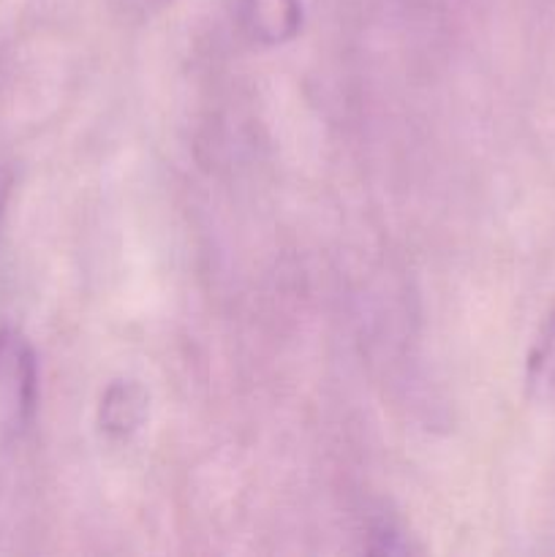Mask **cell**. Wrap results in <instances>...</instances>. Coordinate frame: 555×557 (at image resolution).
<instances>
[{
    "label": "cell",
    "instance_id": "cell-1",
    "mask_svg": "<svg viewBox=\"0 0 555 557\" xmlns=\"http://www.w3.org/2000/svg\"><path fill=\"white\" fill-rule=\"evenodd\" d=\"M0 392H5L14 422L27 428L38 400V362L30 343L11 326L0 330Z\"/></svg>",
    "mask_w": 555,
    "mask_h": 557
},
{
    "label": "cell",
    "instance_id": "cell-2",
    "mask_svg": "<svg viewBox=\"0 0 555 557\" xmlns=\"http://www.w3.org/2000/svg\"><path fill=\"white\" fill-rule=\"evenodd\" d=\"M243 20L254 38L281 44L297 36L303 25V5L299 0H243Z\"/></svg>",
    "mask_w": 555,
    "mask_h": 557
},
{
    "label": "cell",
    "instance_id": "cell-3",
    "mask_svg": "<svg viewBox=\"0 0 555 557\" xmlns=\"http://www.w3.org/2000/svg\"><path fill=\"white\" fill-rule=\"evenodd\" d=\"M526 392L536 406H555V302L528 351Z\"/></svg>",
    "mask_w": 555,
    "mask_h": 557
},
{
    "label": "cell",
    "instance_id": "cell-4",
    "mask_svg": "<svg viewBox=\"0 0 555 557\" xmlns=\"http://www.w3.org/2000/svg\"><path fill=\"white\" fill-rule=\"evenodd\" d=\"M147 403H150V397L136 381H118L101 397L98 422L109 435L125 438V435L136 433L147 419Z\"/></svg>",
    "mask_w": 555,
    "mask_h": 557
},
{
    "label": "cell",
    "instance_id": "cell-5",
    "mask_svg": "<svg viewBox=\"0 0 555 557\" xmlns=\"http://www.w3.org/2000/svg\"><path fill=\"white\" fill-rule=\"evenodd\" d=\"M9 196H11V172L0 166V223H3L5 207H9Z\"/></svg>",
    "mask_w": 555,
    "mask_h": 557
}]
</instances>
